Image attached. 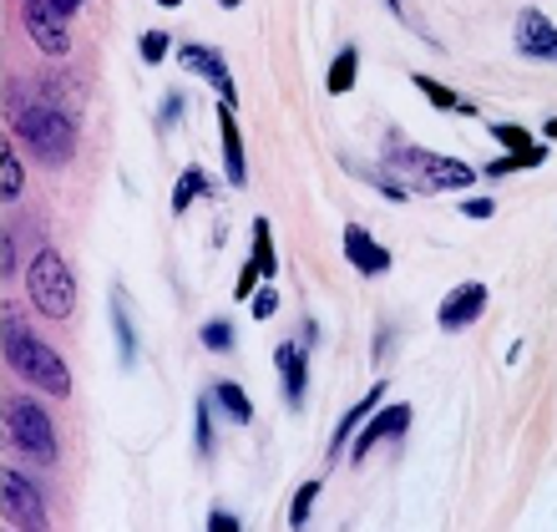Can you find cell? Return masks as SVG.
<instances>
[{
	"label": "cell",
	"instance_id": "cell-19",
	"mask_svg": "<svg viewBox=\"0 0 557 532\" xmlns=\"http://www.w3.org/2000/svg\"><path fill=\"white\" fill-rule=\"evenodd\" d=\"M213 193V183H208V173L198 163H188L183 173H177V188H173V213H188L198 198H208Z\"/></svg>",
	"mask_w": 557,
	"mask_h": 532
},
{
	"label": "cell",
	"instance_id": "cell-34",
	"mask_svg": "<svg viewBox=\"0 0 557 532\" xmlns=\"http://www.w3.org/2000/svg\"><path fill=\"white\" fill-rule=\"evenodd\" d=\"M51 5H57V11H61V15H66V21H72V15H76V11H82V0H51Z\"/></svg>",
	"mask_w": 557,
	"mask_h": 532
},
{
	"label": "cell",
	"instance_id": "cell-2",
	"mask_svg": "<svg viewBox=\"0 0 557 532\" xmlns=\"http://www.w3.org/2000/svg\"><path fill=\"white\" fill-rule=\"evenodd\" d=\"M385 168L406 177L416 193H461V188L476 183V168L456 163V158H441V152L411 148V143H400V137H391V148H385Z\"/></svg>",
	"mask_w": 557,
	"mask_h": 532
},
{
	"label": "cell",
	"instance_id": "cell-11",
	"mask_svg": "<svg viewBox=\"0 0 557 532\" xmlns=\"http://www.w3.org/2000/svg\"><path fill=\"white\" fill-rule=\"evenodd\" d=\"M274 370H278V381H284L289 411H299V406H305V385H309V345L305 341L274 345Z\"/></svg>",
	"mask_w": 557,
	"mask_h": 532
},
{
	"label": "cell",
	"instance_id": "cell-39",
	"mask_svg": "<svg viewBox=\"0 0 557 532\" xmlns=\"http://www.w3.org/2000/svg\"><path fill=\"white\" fill-rule=\"evenodd\" d=\"M158 5H162V11H177V5H183V0H158Z\"/></svg>",
	"mask_w": 557,
	"mask_h": 532
},
{
	"label": "cell",
	"instance_id": "cell-22",
	"mask_svg": "<svg viewBox=\"0 0 557 532\" xmlns=\"http://www.w3.org/2000/svg\"><path fill=\"white\" fill-rule=\"evenodd\" d=\"M253 269H259V280H274L278 274V259H274V234H269V219H253Z\"/></svg>",
	"mask_w": 557,
	"mask_h": 532
},
{
	"label": "cell",
	"instance_id": "cell-16",
	"mask_svg": "<svg viewBox=\"0 0 557 532\" xmlns=\"http://www.w3.org/2000/svg\"><path fill=\"white\" fill-rule=\"evenodd\" d=\"M112 330H117V355H122V370L137 366V325L127 314V289H112Z\"/></svg>",
	"mask_w": 557,
	"mask_h": 532
},
{
	"label": "cell",
	"instance_id": "cell-13",
	"mask_svg": "<svg viewBox=\"0 0 557 532\" xmlns=\"http://www.w3.org/2000/svg\"><path fill=\"white\" fill-rule=\"evenodd\" d=\"M345 259H350L366 280H381L385 269H391V249H385L370 228H360V223H350V228H345Z\"/></svg>",
	"mask_w": 557,
	"mask_h": 532
},
{
	"label": "cell",
	"instance_id": "cell-4",
	"mask_svg": "<svg viewBox=\"0 0 557 532\" xmlns=\"http://www.w3.org/2000/svg\"><path fill=\"white\" fill-rule=\"evenodd\" d=\"M26 289H30V305H36L46 320H72V310H76V280H72V264H66L51 244H41V249L30 253Z\"/></svg>",
	"mask_w": 557,
	"mask_h": 532
},
{
	"label": "cell",
	"instance_id": "cell-8",
	"mask_svg": "<svg viewBox=\"0 0 557 532\" xmlns=\"http://www.w3.org/2000/svg\"><path fill=\"white\" fill-rule=\"evenodd\" d=\"M482 310H486V284L467 280V284H456L451 295L436 305V325L446 330V335H461L467 325H476V320H482Z\"/></svg>",
	"mask_w": 557,
	"mask_h": 532
},
{
	"label": "cell",
	"instance_id": "cell-35",
	"mask_svg": "<svg viewBox=\"0 0 557 532\" xmlns=\"http://www.w3.org/2000/svg\"><path fill=\"white\" fill-rule=\"evenodd\" d=\"M5 274H15V238L5 234Z\"/></svg>",
	"mask_w": 557,
	"mask_h": 532
},
{
	"label": "cell",
	"instance_id": "cell-17",
	"mask_svg": "<svg viewBox=\"0 0 557 532\" xmlns=\"http://www.w3.org/2000/svg\"><path fill=\"white\" fill-rule=\"evenodd\" d=\"M381 396H385V385H370V391H366V400H355L350 411L339 416V426H335V436H330V457H339V451H345V446H350L355 426H360V421H366V416H370V411H375V406H381Z\"/></svg>",
	"mask_w": 557,
	"mask_h": 532
},
{
	"label": "cell",
	"instance_id": "cell-31",
	"mask_svg": "<svg viewBox=\"0 0 557 532\" xmlns=\"http://www.w3.org/2000/svg\"><path fill=\"white\" fill-rule=\"evenodd\" d=\"M461 213H467V219H492L497 203H492V198H461Z\"/></svg>",
	"mask_w": 557,
	"mask_h": 532
},
{
	"label": "cell",
	"instance_id": "cell-10",
	"mask_svg": "<svg viewBox=\"0 0 557 532\" xmlns=\"http://www.w3.org/2000/svg\"><path fill=\"white\" fill-rule=\"evenodd\" d=\"M517 57L522 61H557V26L537 5L517 15Z\"/></svg>",
	"mask_w": 557,
	"mask_h": 532
},
{
	"label": "cell",
	"instance_id": "cell-18",
	"mask_svg": "<svg viewBox=\"0 0 557 532\" xmlns=\"http://www.w3.org/2000/svg\"><path fill=\"white\" fill-rule=\"evenodd\" d=\"M416 82V91H421L425 102L436 107V112H456V117H476V102H467V97H456L451 87H441L436 76H425V72H416L411 76Z\"/></svg>",
	"mask_w": 557,
	"mask_h": 532
},
{
	"label": "cell",
	"instance_id": "cell-6",
	"mask_svg": "<svg viewBox=\"0 0 557 532\" xmlns=\"http://www.w3.org/2000/svg\"><path fill=\"white\" fill-rule=\"evenodd\" d=\"M177 61H183V72L203 76V82H208L213 91H219L223 102H238L234 72H228V61H223L219 46H208V41H183V46H177Z\"/></svg>",
	"mask_w": 557,
	"mask_h": 532
},
{
	"label": "cell",
	"instance_id": "cell-30",
	"mask_svg": "<svg viewBox=\"0 0 557 532\" xmlns=\"http://www.w3.org/2000/svg\"><path fill=\"white\" fill-rule=\"evenodd\" d=\"M278 310V295H274V280L264 284V289H259V295H253V320H269V314Z\"/></svg>",
	"mask_w": 557,
	"mask_h": 532
},
{
	"label": "cell",
	"instance_id": "cell-26",
	"mask_svg": "<svg viewBox=\"0 0 557 532\" xmlns=\"http://www.w3.org/2000/svg\"><path fill=\"white\" fill-rule=\"evenodd\" d=\"M21 188H26V177H21V158L5 148V158H0V193H5V198H21Z\"/></svg>",
	"mask_w": 557,
	"mask_h": 532
},
{
	"label": "cell",
	"instance_id": "cell-38",
	"mask_svg": "<svg viewBox=\"0 0 557 532\" xmlns=\"http://www.w3.org/2000/svg\"><path fill=\"white\" fill-rule=\"evenodd\" d=\"M213 5H219V11H238V5H244V0H213Z\"/></svg>",
	"mask_w": 557,
	"mask_h": 532
},
{
	"label": "cell",
	"instance_id": "cell-24",
	"mask_svg": "<svg viewBox=\"0 0 557 532\" xmlns=\"http://www.w3.org/2000/svg\"><path fill=\"white\" fill-rule=\"evenodd\" d=\"M198 345L213 355H228L234 350V325H228V320H208V325L198 330Z\"/></svg>",
	"mask_w": 557,
	"mask_h": 532
},
{
	"label": "cell",
	"instance_id": "cell-25",
	"mask_svg": "<svg viewBox=\"0 0 557 532\" xmlns=\"http://www.w3.org/2000/svg\"><path fill=\"white\" fill-rule=\"evenodd\" d=\"M193 436H198V451L213 457V396L198 400V411H193Z\"/></svg>",
	"mask_w": 557,
	"mask_h": 532
},
{
	"label": "cell",
	"instance_id": "cell-14",
	"mask_svg": "<svg viewBox=\"0 0 557 532\" xmlns=\"http://www.w3.org/2000/svg\"><path fill=\"white\" fill-rule=\"evenodd\" d=\"M219 148H223V173L234 188H249V163H244V137L234 122V102H219Z\"/></svg>",
	"mask_w": 557,
	"mask_h": 532
},
{
	"label": "cell",
	"instance_id": "cell-7",
	"mask_svg": "<svg viewBox=\"0 0 557 532\" xmlns=\"http://www.w3.org/2000/svg\"><path fill=\"white\" fill-rule=\"evenodd\" d=\"M411 416L416 411L406 406V400H396V406H375V411H370V426H360V436H355L350 457L366 461L381 442H400V436H406V426H411Z\"/></svg>",
	"mask_w": 557,
	"mask_h": 532
},
{
	"label": "cell",
	"instance_id": "cell-12",
	"mask_svg": "<svg viewBox=\"0 0 557 532\" xmlns=\"http://www.w3.org/2000/svg\"><path fill=\"white\" fill-rule=\"evenodd\" d=\"M5 518H11L15 528H46V503H41V492L30 487V477H21L15 467L5 472Z\"/></svg>",
	"mask_w": 557,
	"mask_h": 532
},
{
	"label": "cell",
	"instance_id": "cell-36",
	"mask_svg": "<svg viewBox=\"0 0 557 532\" xmlns=\"http://www.w3.org/2000/svg\"><path fill=\"white\" fill-rule=\"evenodd\" d=\"M385 350H391V325H381V345H375V360H385Z\"/></svg>",
	"mask_w": 557,
	"mask_h": 532
},
{
	"label": "cell",
	"instance_id": "cell-23",
	"mask_svg": "<svg viewBox=\"0 0 557 532\" xmlns=\"http://www.w3.org/2000/svg\"><path fill=\"white\" fill-rule=\"evenodd\" d=\"M320 477L314 482H305V487L294 492V503H289V528H309V512H314V503H320Z\"/></svg>",
	"mask_w": 557,
	"mask_h": 532
},
{
	"label": "cell",
	"instance_id": "cell-20",
	"mask_svg": "<svg viewBox=\"0 0 557 532\" xmlns=\"http://www.w3.org/2000/svg\"><path fill=\"white\" fill-rule=\"evenodd\" d=\"M213 400L234 416V426H249V421H253V400L244 396V385H238V381H213Z\"/></svg>",
	"mask_w": 557,
	"mask_h": 532
},
{
	"label": "cell",
	"instance_id": "cell-21",
	"mask_svg": "<svg viewBox=\"0 0 557 532\" xmlns=\"http://www.w3.org/2000/svg\"><path fill=\"white\" fill-rule=\"evenodd\" d=\"M355 76H360V51L345 46L335 57V66H330V76H324V91H330V97H345V91L355 87Z\"/></svg>",
	"mask_w": 557,
	"mask_h": 532
},
{
	"label": "cell",
	"instance_id": "cell-29",
	"mask_svg": "<svg viewBox=\"0 0 557 532\" xmlns=\"http://www.w3.org/2000/svg\"><path fill=\"white\" fill-rule=\"evenodd\" d=\"M137 51H143L147 66H158V61L168 57V36H162V30H147L143 41H137Z\"/></svg>",
	"mask_w": 557,
	"mask_h": 532
},
{
	"label": "cell",
	"instance_id": "cell-27",
	"mask_svg": "<svg viewBox=\"0 0 557 532\" xmlns=\"http://www.w3.org/2000/svg\"><path fill=\"white\" fill-rule=\"evenodd\" d=\"M183 112H188V97H183V91H168V97H162V112H158V133H173L177 122H183Z\"/></svg>",
	"mask_w": 557,
	"mask_h": 532
},
{
	"label": "cell",
	"instance_id": "cell-32",
	"mask_svg": "<svg viewBox=\"0 0 557 532\" xmlns=\"http://www.w3.org/2000/svg\"><path fill=\"white\" fill-rule=\"evenodd\" d=\"M208 532H238V518L219 507V512H208Z\"/></svg>",
	"mask_w": 557,
	"mask_h": 532
},
{
	"label": "cell",
	"instance_id": "cell-15",
	"mask_svg": "<svg viewBox=\"0 0 557 532\" xmlns=\"http://www.w3.org/2000/svg\"><path fill=\"white\" fill-rule=\"evenodd\" d=\"M492 137H497L502 148L512 152L522 168H543L547 163V148L543 143H532V133L528 127H517V122H492Z\"/></svg>",
	"mask_w": 557,
	"mask_h": 532
},
{
	"label": "cell",
	"instance_id": "cell-5",
	"mask_svg": "<svg viewBox=\"0 0 557 532\" xmlns=\"http://www.w3.org/2000/svg\"><path fill=\"white\" fill-rule=\"evenodd\" d=\"M5 431H11L15 451H26L36 467H57V457H61L57 426H51V416H46L30 396H15L11 406H5Z\"/></svg>",
	"mask_w": 557,
	"mask_h": 532
},
{
	"label": "cell",
	"instance_id": "cell-28",
	"mask_svg": "<svg viewBox=\"0 0 557 532\" xmlns=\"http://www.w3.org/2000/svg\"><path fill=\"white\" fill-rule=\"evenodd\" d=\"M385 5H391V11H396V15H400V21H406V30H416V36H421V41H425V46H436V51H441V41H436V36H431V30H425V26H421V15H416V11H411V0H385Z\"/></svg>",
	"mask_w": 557,
	"mask_h": 532
},
{
	"label": "cell",
	"instance_id": "cell-3",
	"mask_svg": "<svg viewBox=\"0 0 557 532\" xmlns=\"http://www.w3.org/2000/svg\"><path fill=\"white\" fill-rule=\"evenodd\" d=\"M11 133L26 143L46 168H66L72 163V148H76V133H72V117L61 107H46V102H30V107H15L11 112Z\"/></svg>",
	"mask_w": 557,
	"mask_h": 532
},
{
	"label": "cell",
	"instance_id": "cell-33",
	"mask_svg": "<svg viewBox=\"0 0 557 532\" xmlns=\"http://www.w3.org/2000/svg\"><path fill=\"white\" fill-rule=\"evenodd\" d=\"M507 173H522V163H517L512 152H507V158H497V163H486V177H507Z\"/></svg>",
	"mask_w": 557,
	"mask_h": 532
},
{
	"label": "cell",
	"instance_id": "cell-9",
	"mask_svg": "<svg viewBox=\"0 0 557 532\" xmlns=\"http://www.w3.org/2000/svg\"><path fill=\"white\" fill-rule=\"evenodd\" d=\"M26 30H30V41L41 46L46 57H66V51H72L66 15H61L51 0H26Z\"/></svg>",
	"mask_w": 557,
	"mask_h": 532
},
{
	"label": "cell",
	"instance_id": "cell-1",
	"mask_svg": "<svg viewBox=\"0 0 557 532\" xmlns=\"http://www.w3.org/2000/svg\"><path fill=\"white\" fill-rule=\"evenodd\" d=\"M5 360H11V370L21 375V381L41 385L46 396H72V370H66V360H61L51 345L41 341V335H30L21 320H5Z\"/></svg>",
	"mask_w": 557,
	"mask_h": 532
},
{
	"label": "cell",
	"instance_id": "cell-37",
	"mask_svg": "<svg viewBox=\"0 0 557 532\" xmlns=\"http://www.w3.org/2000/svg\"><path fill=\"white\" fill-rule=\"evenodd\" d=\"M543 137H553V143H557V117H547V122H543Z\"/></svg>",
	"mask_w": 557,
	"mask_h": 532
}]
</instances>
